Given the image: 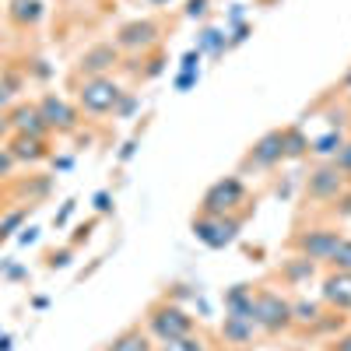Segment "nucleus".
<instances>
[{
	"instance_id": "nucleus-31",
	"label": "nucleus",
	"mask_w": 351,
	"mask_h": 351,
	"mask_svg": "<svg viewBox=\"0 0 351 351\" xmlns=\"http://www.w3.org/2000/svg\"><path fill=\"white\" fill-rule=\"evenodd\" d=\"M11 134V120H8V112H0V141H4Z\"/></svg>"
},
{
	"instance_id": "nucleus-19",
	"label": "nucleus",
	"mask_w": 351,
	"mask_h": 351,
	"mask_svg": "<svg viewBox=\"0 0 351 351\" xmlns=\"http://www.w3.org/2000/svg\"><path fill=\"white\" fill-rule=\"evenodd\" d=\"M319 306L316 302H291V324H316Z\"/></svg>"
},
{
	"instance_id": "nucleus-16",
	"label": "nucleus",
	"mask_w": 351,
	"mask_h": 351,
	"mask_svg": "<svg viewBox=\"0 0 351 351\" xmlns=\"http://www.w3.org/2000/svg\"><path fill=\"white\" fill-rule=\"evenodd\" d=\"M225 309H228L232 316H250V319H253V288L236 285V288L225 295Z\"/></svg>"
},
{
	"instance_id": "nucleus-27",
	"label": "nucleus",
	"mask_w": 351,
	"mask_h": 351,
	"mask_svg": "<svg viewBox=\"0 0 351 351\" xmlns=\"http://www.w3.org/2000/svg\"><path fill=\"white\" fill-rule=\"evenodd\" d=\"M21 218H25V211L8 215V218H4V225H0V239H8V236H11V228H14V225H21Z\"/></svg>"
},
{
	"instance_id": "nucleus-20",
	"label": "nucleus",
	"mask_w": 351,
	"mask_h": 351,
	"mask_svg": "<svg viewBox=\"0 0 351 351\" xmlns=\"http://www.w3.org/2000/svg\"><path fill=\"white\" fill-rule=\"evenodd\" d=\"M285 134V158H299L309 144H306V137L299 134V130H281Z\"/></svg>"
},
{
	"instance_id": "nucleus-7",
	"label": "nucleus",
	"mask_w": 351,
	"mask_h": 351,
	"mask_svg": "<svg viewBox=\"0 0 351 351\" xmlns=\"http://www.w3.org/2000/svg\"><path fill=\"white\" fill-rule=\"evenodd\" d=\"M337 243H341V236L334 228H309L306 236H299L295 239V246H299V253L306 256V260H330V253L337 250Z\"/></svg>"
},
{
	"instance_id": "nucleus-15",
	"label": "nucleus",
	"mask_w": 351,
	"mask_h": 351,
	"mask_svg": "<svg viewBox=\"0 0 351 351\" xmlns=\"http://www.w3.org/2000/svg\"><path fill=\"white\" fill-rule=\"evenodd\" d=\"M253 334H256V324L250 316H225V324H221V337L228 341V344H250L253 341Z\"/></svg>"
},
{
	"instance_id": "nucleus-18",
	"label": "nucleus",
	"mask_w": 351,
	"mask_h": 351,
	"mask_svg": "<svg viewBox=\"0 0 351 351\" xmlns=\"http://www.w3.org/2000/svg\"><path fill=\"white\" fill-rule=\"evenodd\" d=\"M106 351H152V344H148V337H144L141 330H127V334H120Z\"/></svg>"
},
{
	"instance_id": "nucleus-6",
	"label": "nucleus",
	"mask_w": 351,
	"mask_h": 351,
	"mask_svg": "<svg viewBox=\"0 0 351 351\" xmlns=\"http://www.w3.org/2000/svg\"><path fill=\"white\" fill-rule=\"evenodd\" d=\"M313 200H337L344 193V172L330 162V165H319L316 172H309V183H306Z\"/></svg>"
},
{
	"instance_id": "nucleus-9",
	"label": "nucleus",
	"mask_w": 351,
	"mask_h": 351,
	"mask_svg": "<svg viewBox=\"0 0 351 351\" xmlns=\"http://www.w3.org/2000/svg\"><path fill=\"white\" fill-rule=\"evenodd\" d=\"M116 60H120V49H116V43H99V46H92V49L81 53L77 71H81L84 77H102Z\"/></svg>"
},
{
	"instance_id": "nucleus-22",
	"label": "nucleus",
	"mask_w": 351,
	"mask_h": 351,
	"mask_svg": "<svg viewBox=\"0 0 351 351\" xmlns=\"http://www.w3.org/2000/svg\"><path fill=\"white\" fill-rule=\"evenodd\" d=\"M162 351H208V348H204V341H200V337L186 334V337H176V341H165V348H162Z\"/></svg>"
},
{
	"instance_id": "nucleus-32",
	"label": "nucleus",
	"mask_w": 351,
	"mask_h": 351,
	"mask_svg": "<svg viewBox=\"0 0 351 351\" xmlns=\"http://www.w3.org/2000/svg\"><path fill=\"white\" fill-rule=\"evenodd\" d=\"M330 351H351V334L348 337H341V341H334V348Z\"/></svg>"
},
{
	"instance_id": "nucleus-4",
	"label": "nucleus",
	"mask_w": 351,
	"mask_h": 351,
	"mask_svg": "<svg viewBox=\"0 0 351 351\" xmlns=\"http://www.w3.org/2000/svg\"><path fill=\"white\" fill-rule=\"evenodd\" d=\"M148 330L165 344V341H176V337H186V334H193V316L186 313V309H180V306H155L152 309V316H148Z\"/></svg>"
},
{
	"instance_id": "nucleus-12",
	"label": "nucleus",
	"mask_w": 351,
	"mask_h": 351,
	"mask_svg": "<svg viewBox=\"0 0 351 351\" xmlns=\"http://www.w3.org/2000/svg\"><path fill=\"white\" fill-rule=\"evenodd\" d=\"M158 39V25L155 21H127L116 32V49H144Z\"/></svg>"
},
{
	"instance_id": "nucleus-11",
	"label": "nucleus",
	"mask_w": 351,
	"mask_h": 351,
	"mask_svg": "<svg viewBox=\"0 0 351 351\" xmlns=\"http://www.w3.org/2000/svg\"><path fill=\"white\" fill-rule=\"evenodd\" d=\"M8 120H11V134H28V137H43V141L49 134L39 106H14L8 112Z\"/></svg>"
},
{
	"instance_id": "nucleus-28",
	"label": "nucleus",
	"mask_w": 351,
	"mask_h": 351,
	"mask_svg": "<svg viewBox=\"0 0 351 351\" xmlns=\"http://www.w3.org/2000/svg\"><path fill=\"white\" fill-rule=\"evenodd\" d=\"M204 8H208V0H190L186 14H190V18H200V14H204Z\"/></svg>"
},
{
	"instance_id": "nucleus-2",
	"label": "nucleus",
	"mask_w": 351,
	"mask_h": 351,
	"mask_svg": "<svg viewBox=\"0 0 351 351\" xmlns=\"http://www.w3.org/2000/svg\"><path fill=\"white\" fill-rule=\"evenodd\" d=\"M253 324L256 330L281 334L291 327V302L281 299L278 291H256L253 295Z\"/></svg>"
},
{
	"instance_id": "nucleus-5",
	"label": "nucleus",
	"mask_w": 351,
	"mask_h": 351,
	"mask_svg": "<svg viewBox=\"0 0 351 351\" xmlns=\"http://www.w3.org/2000/svg\"><path fill=\"white\" fill-rule=\"evenodd\" d=\"M193 232H197V239L204 246L221 250L239 236V218H232V215H200V218H193Z\"/></svg>"
},
{
	"instance_id": "nucleus-17",
	"label": "nucleus",
	"mask_w": 351,
	"mask_h": 351,
	"mask_svg": "<svg viewBox=\"0 0 351 351\" xmlns=\"http://www.w3.org/2000/svg\"><path fill=\"white\" fill-rule=\"evenodd\" d=\"M43 0H11V21L14 25H36L39 18H43Z\"/></svg>"
},
{
	"instance_id": "nucleus-14",
	"label": "nucleus",
	"mask_w": 351,
	"mask_h": 351,
	"mask_svg": "<svg viewBox=\"0 0 351 351\" xmlns=\"http://www.w3.org/2000/svg\"><path fill=\"white\" fill-rule=\"evenodd\" d=\"M8 152L14 155V162H43L49 155L46 141L43 137H28V134H14L11 144H8Z\"/></svg>"
},
{
	"instance_id": "nucleus-23",
	"label": "nucleus",
	"mask_w": 351,
	"mask_h": 351,
	"mask_svg": "<svg viewBox=\"0 0 351 351\" xmlns=\"http://www.w3.org/2000/svg\"><path fill=\"white\" fill-rule=\"evenodd\" d=\"M288 278H291V281H306V278H313V260L295 256V263L288 267Z\"/></svg>"
},
{
	"instance_id": "nucleus-29",
	"label": "nucleus",
	"mask_w": 351,
	"mask_h": 351,
	"mask_svg": "<svg viewBox=\"0 0 351 351\" xmlns=\"http://www.w3.org/2000/svg\"><path fill=\"white\" fill-rule=\"evenodd\" d=\"M341 204H337V215H344V218H351V193L348 197H337Z\"/></svg>"
},
{
	"instance_id": "nucleus-1",
	"label": "nucleus",
	"mask_w": 351,
	"mask_h": 351,
	"mask_svg": "<svg viewBox=\"0 0 351 351\" xmlns=\"http://www.w3.org/2000/svg\"><path fill=\"white\" fill-rule=\"evenodd\" d=\"M120 99H123V88L116 84L112 77H84V84L77 88V102H81V109L84 112H92V116H106V112H112L116 106H120Z\"/></svg>"
},
{
	"instance_id": "nucleus-34",
	"label": "nucleus",
	"mask_w": 351,
	"mask_h": 351,
	"mask_svg": "<svg viewBox=\"0 0 351 351\" xmlns=\"http://www.w3.org/2000/svg\"><path fill=\"white\" fill-rule=\"evenodd\" d=\"M344 95H348V102H351V74H348V81H344Z\"/></svg>"
},
{
	"instance_id": "nucleus-10",
	"label": "nucleus",
	"mask_w": 351,
	"mask_h": 351,
	"mask_svg": "<svg viewBox=\"0 0 351 351\" xmlns=\"http://www.w3.org/2000/svg\"><path fill=\"white\" fill-rule=\"evenodd\" d=\"M39 112H43L46 127L56 130V134H71V130L77 127V112H74V106H67L64 99H56V95H46V99L39 102Z\"/></svg>"
},
{
	"instance_id": "nucleus-13",
	"label": "nucleus",
	"mask_w": 351,
	"mask_h": 351,
	"mask_svg": "<svg viewBox=\"0 0 351 351\" xmlns=\"http://www.w3.org/2000/svg\"><path fill=\"white\" fill-rule=\"evenodd\" d=\"M327 306L334 309H351V271H334L324 278V288H319Z\"/></svg>"
},
{
	"instance_id": "nucleus-8",
	"label": "nucleus",
	"mask_w": 351,
	"mask_h": 351,
	"mask_svg": "<svg viewBox=\"0 0 351 351\" xmlns=\"http://www.w3.org/2000/svg\"><path fill=\"white\" fill-rule=\"evenodd\" d=\"M285 158V134L281 130H271V134H263L256 144H253V152L246 155V165L253 169H271Z\"/></svg>"
},
{
	"instance_id": "nucleus-30",
	"label": "nucleus",
	"mask_w": 351,
	"mask_h": 351,
	"mask_svg": "<svg viewBox=\"0 0 351 351\" xmlns=\"http://www.w3.org/2000/svg\"><path fill=\"white\" fill-rule=\"evenodd\" d=\"M11 106V92H8V84H0V112H4Z\"/></svg>"
},
{
	"instance_id": "nucleus-25",
	"label": "nucleus",
	"mask_w": 351,
	"mask_h": 351,
	"mask_svg": "<svg viewBox=\"0 0 351 351\" xmlns=\"http://www.w3.org/2000/svg\"><path fill=\"white\" fill-rule=\"evenodd\" d=\"M337 148H341V137H337V134H327V137H319V141H316V148H313V152H316V155H334Z\"/></svg>"
},
{
	"instance_id": "nucleus-35",
	"label": "nucleus",
	"mask_w": 351,
	"mask_h": 351,
	"mask_svg": "<svg viewBox=\"0 0 351 351\" xmlns=\"http://www.w3.org/2000/svg\"><path fill=\"white\" fill-rule=\"evenodd\" d=\"M152 4H172V0H152Z\"/></svg>"
},
{
	"instance_id": "nucleus-21",
	"label": "nucleus",
	"mask_w": 351,
	"mask_h": 351,
	"mask_svg": "<svg viewBox=\"0 0 351 351\" xmlns=\"http://www.w3.org/2000/svg\"><path fill=\"white\" fill-rule=\"evenodd\" d=\"M327 263H334V271H351V239H341Z\"/></svg>"
},
{
	"instance_id": "nucleus-26",
	"label": "nucleus",
	"mask_w": 351,
	"mask_h": 351,
	"mask_svg": "<svg viewBox=\"0 0 351 351\" xmlns=\"http://www.w3.org/2000/svg\"><path fill=\"white\" fill-rule=\"evenodd\" d=\"M14 165H18V162H14V155H11L8 148H0V180H8V176L14 172Z\"/></svg>"
},
{
	"instance_id": "nucleus-24",
	"label": "nucleus",
	"mask_w": 351,
	"mask_h": 351,
	"mask_svg": "<svg viewBox=\"0 0 351 351\" xmlns=\"http://www.w3.org/2000/svg\"><path fill=\"white\" fill-rule=\"evenodd\" d=\"M334 165H337L344 176H351V141H344L341 148H337V155H334Z\"/></svg>"
},
{
	"instance_id": "nucleus-3",
	"label": "nucleus",
	"mask_w": 351,
	"mask_h": 351,
	"mask_svg": "<svg viewBox=\"0 0 351 351\" xmlns=\"http://www.w3.org/2000/svg\"><path fill=\"white\" fill-rule=\"evenodd\" d=\"M246 200V186L239 176H225V180L211 183L200 200V215H232Z\"/></svg>"
},
{
	"instance_id": "nucleus-33",
	"label": "nucleus",
	"mask_w": 351,
	"mask_h": 351,
	"mask_svg": "<svg viewBox=\"0 0 351 351\" xmlns=\"http://www.w3.org/2000/svg\"><path fill=\"white\" fill-rule=\"evenodd\" d=\"M95 204H99V211H106V208H109V197H106V193H99V197H95Z\"/></svg>"
}]
</instances>
